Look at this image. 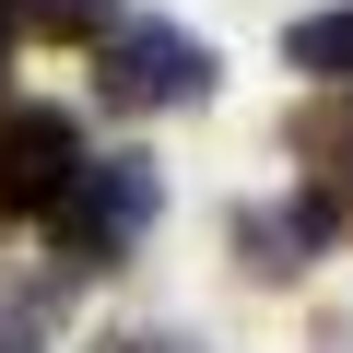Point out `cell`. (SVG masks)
Wrapping results in <instances>:
<instances>
[{
    "label": "cell",
    "mask_w": 353,
    "mask_h": 353,
    "mask_svg": "<svg viewBox=\"0 0 353 353\" xmlns=\"http://www.w3.org/2000/svg\"><path fill=\"white\" fill-rule=\"evenodd\" d=\"M294 165H306V236H353V94L294 106Z\"/></svg>",
    "instance_id": "4"
},
{
    "label": "cell",
    "mask_w": 353,
    "mask_h": 353,
    "mask_svg": "<svg viewBox=\"0 0 353 353\" xmlns=\"http://www.w3.org/2000/svg\"><path fill=\"white\" fill-rule=\"evenodd\" d=\"M83 176V130L59 106H0V224H48V201Z\"/></svg>",
    "instance_id": "3"
},
{
    "label": "cell",
    "mask_w": 353,
    "mask_h": 353,
    "mask_svg": "<svg viewBox=\"0 0 353 353\" xmlns=\"http://www.w3.org/2000/svg\"><path fill=\"white\" fill-rule=\"evenodd\" d=\"M153 212H165V176L141 165V153H83V176L48 201V248H59V271H118L141 236H153Z\"/></svg>",
    "instance_id": "1"
},
{
    "label": "cell",
    "mask_w": 353,
    "mask_h": 353,
    "mask_svg": "<svg viewBox=\"0 0 353 353\" xmlns=\"http://www.w3.org/2000/svg\"><path fill=\"white\" fill-rule=\"evenodd\" d=\"M224 71H212V48L201 36H176V24H106L94 36V94L118 106V118H165V106H201Z\"/></svg>",
    "instance_id": "2"
},
{
    "label": "cell",
    "mask_w": 353,
    "mask_h": 353,
    "mask_svg": "<svg viewBox=\"0 0 353 353\" xmlns=\"http://www.w3.org/2000/svg\"><path fill=\"white\" fill-rule=\"evenodd\" d=\"M306 248H318V236H306V212H236V259H248L259 283H294V271H306Z\"/></svg>",
    "instance_id": "5"
},
{
    "label": "cell",
    "mask_w": 353,
    "mask_h": 353,
    "mask_svg": "<svg viewBox=\"0 0 353 353\" xmlns=\"http://www.w3.org/2000/svg\"><path fill=\"white\" fill-rule=\"evenodd\" d=\"M0 71H12V12H0Z\"/></svg>",
    "instance_id": "10"
},
{
    "label": "cell",
    "mask_w": 353,
    "mask_h": 353,
    "mask_svg": "<svg viewBox=\"0 0 353 353\" xmlns=\"http://www.w3.org/2000/svg\"><path fill=\"white\" fill-rule=\"evenodd\" d=\"M106 353H176V341H106Z\"/></svg>",
    "instance_id": "9"
},
{
    "label": "cell",
    "mask_w": 353,
    "mask_h": 353,
    "mask_svg": "<svg viewBox=\"0 0 353 353\" xmlns=\"http://www.w3.org/2000/svg\"><path fill=\"white\" fill-rule=\"evenodd\" d=\"M283 59H294L318 94H353V12H306V24L283 36Z\"/></svg>",
    "instance_id": "6"
},
{
    "label": "cell",
    "mask_w": 353,
    "mask_h": 353,
    "mask_svg": "<svg viewBox=\"0 0 353 353\" xmlns=\"http://www.w3.org/2000/svg\"><path fill=\"white\" fill-rule=\"evenodd\" d=\"M59 330V283L48 271H0V353H48Z\"/></svg>",
    "instance_id": "7"
},
{
    "label": "cell",
    "mask_w": 353,
    "mask_h": 353,
    "mask_svg": "<svg viewBox=\"0 0 353 353\" xmlns=\"http://www.w3.org/2000/svg\"><path fill=\"white\" fill-rule=\"evenodd\" d=\"M12 12V36H59V48H94L118 24V0H0Z\"/></svg>",
    "instance_id": "8"
}]
</instances>
